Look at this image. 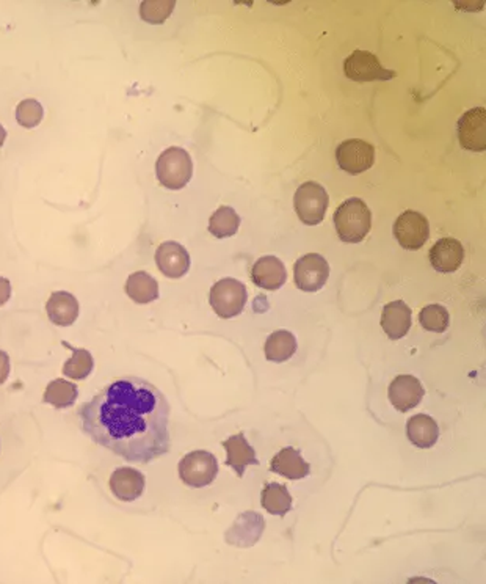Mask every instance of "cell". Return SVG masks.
Returning a JSON list of instances; mask_svg holds the SVG:
<instances>
[{"mask_svg":"<svg viewBox=\"0 0 486 584\" xmlns=\"http://www.w3.org/2000/svg\"><path fill=\"white\" fill-rule=\"evenodd\" d=\"M156 264L165 277L182 278L190 269V255L179 242H163L156 252Z\"/></svg>","mask_w":486,"mask_h":584,"instance_id":"4fadbf2b","label":"cell"},{"mask_svg":"<svg viewBox=\"0 0 486 584\" xmlns=\"http://www.w3.org/2000/svg\"><path fill=\"white\" fill-rule=\"evenodd\" d=\"M271 471L286 477L289 481H300L311 473V465L301 458L300 451L289 446L271 459Z\"/></svg>","mask_w":486,"mask_h":584,"instance_id":"ac0fdd59","label":"cell"},{"mask_svg":"<svg viewBox=\"0 0 486 584\" xmlns=\"http://www.w3.org/2000/svg\"><path fill=\"white\" fill-rule=\"evenodd\" d=\"M344 71L348 79L354 82H373V80H390L396 73L381 67L377 55L367 51H354L347 60L344 61Z\"/></svg>","mask_w":486,"mask_h":584,"instance_id":"30bf717a","label":"cell"},{"mask_svg":"<svg viewBox=\"0 0 486 584\" xmlns=\"http://www.w3.org/2000/svg\"><path fill=\"white\" fill-rule=\"evenodd\" d=\"M419 322L426 330L443 333L449 327L451 316L443 305L432 303V305H426V308L420 310Z\"/></svg>","mask_w":486,"mask_h":584,"instance_id":"83f0119b","label":"cell"},{"mask_svg":"<svg viewBox=\"0 0 486 584\" xmlns=\"http://www.w3.org/2000/svg\"><path fill=\"white\" fill-rule=\"evenodd\" d=\"M78 398V388L69 380L55 379L49 384L42 401L50 403L55 409L72 407Z\"/></svg>","mask_w":486,"mask_h":584,"instance_id":"d4e9b609","label":"cell"},{"mask_svg":"<svg viewBox=\"0 0 486 584\" xmlns=\"http://www.w3.org/2000/svg\"><path fill=\"white\" fill-rule=\"evenodd\" d=\"M223 446L226 450V465L234 470L235 475L242 477L245 473L246 467L250 465H259L256 451L252 446L246 441L245 434L239 432L237 435L229 437L226 441H223Z\"/></svg>","mask_w":486,"mask_h":584,"instance_id":"d6986e66","label":"cell"},{"mask_svg":"<svg viewBox=\"0 0 486 584\" xmlns=\"http://www.w3.org/2000/svg\"><path fill=\"white\" fill-rule=\"evenodd\" d=\"M252 283L265 291H278L288 280L286 265L277 256L258 259L252 269Z\"/></svg>","mask_w":486,"mask_h":584,"instance_id":"5bb4252c","label":"cell"},{"mask_svg":"<svg viewBox=\"0 0 486 584\" xmlns=\"http://www.w3.org/2000/svg\"><path fill=\"white\" fill-rule=\"evenodd\" d=\"M42 115H44L42 106L36 99H24L16 107V120L25 129L38 126L41 123Z\"/></svg>","mask_w":486,"mask_h":584,"instance_id":"f546056e","label":"cell"},{"mask_svg":"<svg viewBox=\"0 0 486 584\" xmlns=\"http://www.w3.org/2000/svg\"><path fill=\"white\" fill-rule=\"evenodd\" d=\"M239 227H241V218L229 206H220L209 218L210 235L215 236L218 239L234 236L239 231Z\"/></svg>","mask_w":486,"mask_h":584,"instance_id":"484cf974","label":"cell"},{"mask_svg":"<svg viewBox=\"0 0 486 584\" xmlns=\"http://www.w3.org/2000/svg\"><path fill=\"white\" fill-rule=\"evenodd\" d=\"M110 490L120 501L131 503L143 495L144 476L135 468L121 467L110 476Z\"/></svg>","mask_w":486,"mask_h":584,"instance_id":"e0dca14e","label":"cell"},{"mask_svg":"<svg viewBox=\"0 0 486 584\" xmlns=\"http://www.w3.org/2000/svg\"><path fill=\"white\" fill-rule=\"evenodd\" d=\"M5 139H6L5 127H4V126H2V125H0V146L4 145V144H5Z\"/></svg>","mask_w":486,"mask_h":584,"instance_id":"d6a6232c","label":"cell"},{"mask_svg":"<svg viewBox=\"0 0 486 584\" xmlns=\"http://www.w3.org/2000/svg\"><path fill=\"white\" fill-rule=\"evenodd\" d=\"M49 320L59 327H69L78 318V301L74 295L65 291H57L46 303Z\"/></svg>","mask_w":486,"mask_h":584,"instance_id":"ffe728a7","label":"cell"},{"mask_svg":"<svg viewBox=\"0 0 486 584\" xmlns=\"http://www.w3.org/2000/svg\"><path fill=\"white\" fill-rule=\"evenodd\" d=\"M170 403L148 380L127 375L104 386L78 409V422L93 443L129 464H151L169 454Z\"/></svg>","mask_w":486,"mask_h":584,"instance_id":"6da1fadb","label":"cell"},{"mask_svg":"<svg viewBox=\"0 0 486 584\" xmlns=\"http://www.w3.org/2000/svg\"><path fill=\"white\" fill-rule=\"evenodd\" d=\"M328 278L330 264L322 255L307 254L295 263V284L303 292H317L324 288Z\"/></svg>","mask_w":486,"mask_h":584,"instance_id":"52a82bcc","label":"cell"},{"mask_svg":"<svg viewBox=\"0 0 486 584\" xmlns=\"http://www.w3.org/2000/svg\"><path fill=\"white\" fill-rule=\"evenodd\" d=\"M176 2H142L140 5V16L150 24H163L171 16Z\"/></svg>","mask_w":486,"mask_h":584,"instance_id":"f1b7e54d","label":"cell"},{"mask_svg":"<svg viewBox=\"0 0 486 584\" xmlns=\"http://www.w3.org/2000/svg\"><path fill=\"white\" fill-rule=\"evenodd\" d=\"M336 161L339 167L350 175H361L375 163V148L366 140L350 139L337 146Z\"/></svg>","mask_w":486,"mask_h":584,"instance_id":"9c48e42d","label":"cell"},{"mask_svg":"<svg viewBox=\"0 0 486 584\" xmlns=\"http://www.w3.org/2000/svg\"><path fill=\"white\" fill-rule=\"evenodd\" d=\"M458 140L464 150L483 153L486 150V109L475 107L458 121Z\"/></svg>","mask_w":486,"mask_h":584,"instance_id":"8fae6325","label":"cell"},{"mask_svg":"<svg viewBox=\"0 0 486 584\" xmlns=\"http://www.w3.org/2000/svg\"><path fill=\"white\" fill-rule=\"evenodd\" d=\"M248 292L245 284L235 278H222L210 290L209 303L222 320H231L243 311Z\"/></svg>","mask_w":486,"mask_h":584,"instance_id":"277c9868","label":"cell"},{"mask_svg":"<svg viewBox=\"0 0 486 584\" xmlns=\"http://www.w3.org/2000/svg\"><path fill=\"white\" fill-rule=\"evenodd\" d=\"M265 358L269 362H288L297 352V339L289 330H277L265 341Z\"/></svg>","mask_w":486,"mask_h":584,"instance_id":"603a6c76","label":"cell"},{"mask_svg":"<svg viewBox=\"0 0 486 584\" xmlns=\"http://www.w3.org/2000/svg\"><path fill=\"white\" fill-rule=\"evenodd\" d=\"M428 255L435 271L452 273L462 267L464 248L462 242L456 241L454 237H443L430 248Z\"/></svg>","mask_w":486,"mask_h":584,"instance_id":"9a60e30c","label":"cell"},{"mask_svg":"<svg viewBox=\"0 0 486 584\" xmlns=\"http://www.w3.org/2000/svg\"><path fill=\"white\" fill-rule=\"evenodd\" d=\"M394 236L405 250H419L430 237V223L417 211H405L394 223Z\"/></svg>","mask_w":486,"mask_h":584,"instance_id":"ba28073f","label":"cell"},{"mask_svg":"<svg viewBox=\"0 0 486 584\" xmlns=\"http://www.w3.org/2000/svg\"><path fill=\"white\" fill-rule=\"evenodd\" d=\"M413 311L403 301H394L384 305L381 313V329L390 339L397 341L408 335L413 322Z\"/></svg>","mask_w":486,"mask_h":584,"instance_id":"2e32d148","label":"cell"},{"mask_svg":"<svg viewBox=\"0 0 486 584\" xmlns=\"http://www.w3.org/2000/svg\"><path fill=\"white\" fill-rule=\"evenodd\" d=\"M10 357L4 350H0V385L5 384V380L10 375Z\"/></svg>","mask_w":486,"mask_h":584,"instance_id":"4dcf8cb0","label":"cell"},{"mask_svg":"<svg viewBox=\"0 0 486 584\" xmlns=\"http://www.w3.org/2000/svg\"><path fill=\"white\" fill-rule=\"evenodd\" d=\"M157 180L170 190H179L192 180V157L184 148L171 146L163 151L156 163Z\"/></svg>","mask_w":486,"mask_h":584,"instance_id":"3957f363","label":"cell"},{"mask_svg":"<svg viewBox=\"0 0 486 584\" xmlns=\"http://www.w3.org/2000/svg\"><path fill=\"white\" fill-rule=\"evenodd\" d=\"M407 435L413 445L422 448V450H428V448L436 445V441H438V424L432 416L420 413V415L409 418L407 422Z\"/></svg>","mask_w":486,"mask_h":584,"instance_id":"44dd1931","label":"cell"},{"mask_svg":"<svg viewBox=\"0 0 486 584\" xmlns=\"http://www.w3.org/2000/svg\"><path fill=\"white\" fill-rule=\"evenodd\" d=\"M12 297V283L10 280L0 277V307L5 305L6 301H10Z\"/></svg>","mask_w":486,"mask_h":584,"instance_id":"1f68e13d","label":"cell"},{"mask_svg":"<svg viewBox=\"0 0 486 584\" xmlns=\"http://www.w3.org/2000/svg\"><path fill=\"white\" fill-rule=\"evenodd\" d=\"M337 236L345 244H358L366 239L372 227V214L361 199H348L335 212Z\"/></svg>","mask_w":486,"mask_h":584,"instance_id":"7a4b0ae2","label":"cell"},{"mask_svg":"<svg viewBox=\"0 0 486 584\" xmlns=\"http://www.w3.org/2000/svg\"><path fill=\"white\" fill-rule=\"evenodd\" d=\"M180 481L193 488H203L215 481L218 460L207 451L188 452L179 462Z\"/></svg>","mask_w":486,"mask_h":584,"instance_id":"8992f818","label":"cell"},{"mask_svg":"<svg viewBox=\"0 0 486 584\" xmlns=\"http://www.w3.org/2000/svg\"><path fill=\"white\" fill-rule=\"evenodd\" d=\"M330 197L324 186L318 182L307 181L301 184L294 197L295 211L301 222L309 227H316L324 222L325 214L328 209Z\"/></svg>","mask_w":486,"mask_h":584,"instance_id":"5b68a950","label":"cell"},{"mask_svg":"<svg viewBox=\"0 0 486 584\" xmlns=\"http://www.w3.org/2000/svg\"><path fill=\"white\" fill-rule=\"evenodd\" d=\"M126 294L139 305L159 299V283L148 272H133L126 282Z\"/></svg>","mask_w":486,"mask_h":584,"instance_id":"7402d4cb","label":"cell"},{"mask_svg":"<svg viewBox=\"0 0 486 584\" xmlns=\"http://www.w3.org/2000/svg\"><path fill=\"white\" fill-rule=\"evenodd\" d=\"M424 394H426V390L420 384V380L416 379L415 375L403 374V375H397L396 379L390 382V403L402 413H407L409 410L417 407L424 398Z\"/></svg>","mask_w":486,"mask_h":584,"instance_id":"7c38bea8","label":"cell"},{"mask_svg":"<svg viewBox=\"0 0 486 584\" xmlns=\"http://www.w3.org/2000/svg\"><path fill=\"white\" fill-rule=\"evenodd\" d=\"M95 367L93 356L87 349H74L71 358L63 365V374L68 379L84 380L90 375Z\"/></svg>","mask_w":486,"mask_h":584,"instance_id":"4316f807","label":"cell"},{"mask_svg":"<svg viewBox=\"0 0 486 584\" xmlns=\"http://www.w3.org/2000/svg\"><path fill=\"white\" fill-rule=\"evenodd\" d=\"M261 501L265 511L278 517H284L292 509V496L289 494L288 487L278 482H269L265 486Z\"/></svg>","mask_w":486,"mask_h":584,"instance_id":"cb8c5ba5","label":"cell"}]
</instances>
